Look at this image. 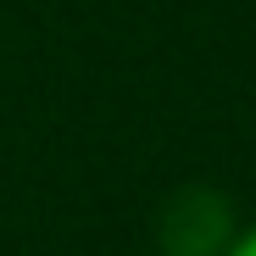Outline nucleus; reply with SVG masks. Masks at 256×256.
I'll list each match as a JSON object with an SVG mask.
<instances>
[{
  "mask_svg": "<svg viewBox=\"0 0 256 256\" xmlns=\"http://www.w3.org/2000/svg\"><path fill=\"white\" fill-rule=\"evenodd\" d=\"M162 256H228L234 250V200L223 190L184 184L156 212Z\"/></svg>",
  "mask_w": 256,
  "mask_h": 256,
  "instance_id": "f257e3e1",
  "label": "nucleus"
},
{
  "mask_svg": "<svg viewBox=\"0 0 256 256\" xmlns=\"http://www.w3.org/2000/svg\"><path fill=\"white\" fill-rule=\"evenodd\" d=\"M228 256H256V228H250V234H240V240H234V250H228Z\"/></svg>",
  "mask_w": 256,
  "mask_h": 256,
  "instance_id": "f03ea898",
  "label": "nucleus"
}]
</instances>
